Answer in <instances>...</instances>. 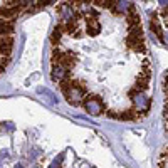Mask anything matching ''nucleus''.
<instances>
[{"label":"nucleus","instance_id":"11","mask_svg":"<svg viewBox=\"0 0 168 168\" xmlns=\"http://www.w3.org/2000/svg\"><path fill=\"white\" fill-rule=\"evenodd\" d=\"M15 168H24L22 165H15Z\"/></svg>","mask_w":168,"mask_h":168},{"label":"nucleus","instance_id":"2","mask_svg":"<svg viewBox=\"0 0 168 168\" xmlns=\"http://www.w3.org/2000/svg\"><path fill=\"white\" fill-rule=\"evenodd\" d=\"M84 108H86V111H88L89 114H101L102 111H104V102L101 101L99 98H84L82 101Z\"/></svg>","mask_w":168,"mask_h":168},{"label":"nucleus","instance_id":"4","mask_svg":"<svg viewBox=\"0 0 168 168\" xmlns=\"http://www.w3.org/2000/svg\"><path fill=\"white\" fill-rule=\"evenodd\" d=\"M150 22H151V27H153V32L158 35L160 42H161V44H166V39H165L163 32H161V25H160V22H158V17H156V15H151Z\"/></svg>","mask_w":168,"mask_h":168},{"label":"nucleus","instance_id":"7","mask_svg":"<svg viewBox=\"0 0 168 168\" xmlns=\"http://www.w3.org/2000/svg\"><path fill=\"white\" fill-rule=\"evenodd\" d=\"M14 32V20L0 18V35H10Z\"/></svg>","mask_w":168,"mask_h":168},{"label":"nucleus","instance_id":"5","mask_svg":"<svg viewBox=\"0 0 168 168\" xmlns=\"http://www.w3.org/2000/svg\"><path fill=\"white\" fill-rule=\"evenodd\" d=\"M67 71L64 69V67H61V66H52V79L54 81H57V82H62L64 79H67Z\"/></svg>","mask_w":168,"mask_h":168},{"label":"nucleus","instance_id":"6","mask_svg":"<svg viewBox=\"0 0 168 168\" xmlns=\"http://www.w3.org/2000/svg\"><path fill=\"white\" fill-rule=\"evenodd\" d=\"M59 12H61V15H62V22H67V20H71V18L74 17V8L71 7V4H62V5H59Z\"/></svg>","mask_w":168,"mask_h":168},{"label":"nucleus","instance_id":"3","mask_svg":"<svg viewBox=\"0 0 168 168\" xmlns=\"http://www.w3.org/2000/svg\"><path fill=\"white\" fill-rule=\"evenodd\" d=\"M12 47H14V37L12 35L0 37V57H8L12 54Z\"/></svg>","mask_w":168,"mask_h":168},{"label":"nucleus","instance_id":"10","mask_svg":"<svg viewBox=\"0 0 168 168\" xmlns=\"http://www.w3.org/2000/svg\"><path fill=\"white\" fill-rule=\"evenodd\" d=\"M160 168H166V148L161 153V161H160Z\"/></svg>","mask_w":168,"mask_h":168},{"label":"nucleus","instance_id":"1","mask_svg":"<svg viewBox=\"0 0 168 168\" xmlns=\"http://www.w3.org/2000/svg\"><path fill=\"white\" fill-rule=\"evenodd\" d=\"M61 88H62V92H64V96L67 98V101H69V104H72V106H79V104H82L84 101V89L82 86H81L79 82H76V81L72 79H64L61 82Z\"/></svg>","mask_w":168,"mask_h":168},{"label":"nucleus","instance_id":"8","mask_svg":"<svg viewBox=\"0 0 168 168\" xmlns=\"http://www.w3.org/2000/svg\"><path fill=\"white\" fill-rule=\"evenodd\" d=\"M37 92H39V94H45V96L49 98V101L52 102V104H57V99H55L54 92H51L49 89H45V88H37Z\"/></svg>","mask_w":168,"mask_h":168},{"label":"nucleus","instance_id":"9","mask_svg":"<svg viewBox=\"0 0 168 168\" xmlns=\"http://www.w3.org/2000/svg\"><path fill=\"white\" fill-rule=\"evenodd\" d=\"M62 160H64V153H61L57 158H55L54 161H52V165L49 168H61V163H62Z\"/></svg>","mask_w":168,"mask_h":168}]
</instances>
